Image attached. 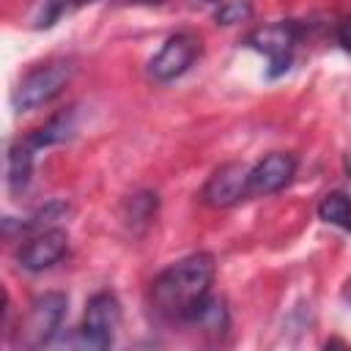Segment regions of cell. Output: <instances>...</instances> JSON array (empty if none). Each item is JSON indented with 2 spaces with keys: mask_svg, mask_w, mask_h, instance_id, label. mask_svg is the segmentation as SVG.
I'll list each match as a JSON object with an SVG mask.
<instances>
[{
  "mask_svg": "<svg viewBox=\"0 0 351 351\" xmlns=\"http://www.w3.org/2000/svg\"><path fill=\"white\" fill-rule=\"evenodd\" d=\"M66 8H69V0H44L41 11L36 16V27H52Z\"/></svg>",
  "mask_w": 351,
  "mask_h": 351,
  "instance_id": "2e32d148",
  "label": "cell"
},
{
  "mask_svg": "<svg viewBox=\"0 0 351 351\" xmlns=\"http://www.w3.org/2000/svg\"><path fill=\"white\" fill-rule=\"evenodd\" d=\"M77 129V107H69L58 115H52L44 126H38L27 140L33 148H47L55 143H63L66 137H71V132Z\"/></svg>",
  "mask_w": 351,
  "mask_h": 351,
  "instance_id": "8fae6325",
  "label": "cell"
},
{
  "mask_svg": "<svg viewBox=\"0 0 351 351\" xmlns=\"http://www.w3.org/2000/svg\"><path fill=\"white\" fill-rule=\"evenodd\" d=\"M299 36H302V27L293 22V19H282V22H271V25H263V27H255L244 44L261 55H266L269 60V77H280L291 69V60H293V49L299 44Z\"/></svg>",
  "mask_w": 351,
  "mask_h": 351,
  "instance_id": "277c9868",
  "label": "cell"
},
{
  "mask_svg": "<svg viewBox=\"0 0 351 351\" xmlns=\"http://www.w3.org/2000/svg\"><path fill=\"white\" fill-rule=\"evenodd\" d=\"M252 16V3L250 0H222L214 11L217 25H236Z\"/></svg>",
  "mask_w": 351,
  "mask_h": 351,
  "instance_id": "5bb4252c",
  "label": "cell"
},
{
  "mask_svg": "<svg viewBox=\"0 0 351 351\" xmlns=\"http://www.w3.org/2000/svg\"><path fill=\"white\" fill-rule=\"evenodd\" d=\"M337 41H340V47L346 52H351V14L337 25Z\"/></svg>",
  "mask_w": 351,
  "mask_h": 351,
  "instance_id": "e0dca14e",
  "label": "cell"
},
{
  "mask_svg": "<svg viewBox=\"0 0 351 351\" xmlns=\"http://www.w3.org/2000/svg\"><path fill=\"white\" fill-rule=\"evenodd\" d=\"M69 250V236L66 230L60 228H49V230H38L36 236H30L19 252H16V261L22 269L27 271H44L49 266H55Z\"/></svg>",
  "mask_w": 351,
  "mask_h": 351,
  "instance_id": "ba28073f",
  "label": "cell"
},
{
  "mask_svg": "<svg viewBox=\"0 0 351 351\" xmlns=\"http://www.w3.org/2000/svg\"><path fill=\"white\" fill-rule=\"evenodd\" d=\"M118 3H143V5H159L162 0H118Z\"/></svg>",
  "mask_w": 351,
  "mask_h": 351,
  "instance_id": "d6986e66",
  "label": "cell"
},
{
  "mask_svg": "<svg viewBox=\"0 0 351 351\" xmlns=\"http://www.w3.org/2000/svg\"><path fill=\"white\" fill-rule=\"evenodd\" d=\"M200 55V38L189 30H181V33H173L162 49L151 58L148 63V74L156 80V82H170L176 77H181L192 63L195 58Z\"/></svg>",
  "mask_w": 351,
  "mask_h": 351,
  "instance_id": "8992f818",
  "label": "cell"
},
{
  "mask_svg": "<svg viewBox=\"0 0 351 351\" xmlns=\"http://www.w3.org/2000/svg\"><path fill=\"white\" fill-rule=\"evenodd\" d=\"M74 3H90V0H74Z\"/></svg>",
  "mask_w": 351,
  "mask_h": 351,
  "instance_id": "44dd1931",
  "label": "cell"
},
{
  "mask_svg": "<svg viewBox=\"0 0 351 351\" xmlns=\"http://www.w3.org/2000/svg\"><path fill=\"white\" fill-rule=\"evenodd\" d=\"M74 74V63L69 58H55V60H47L36 69H30L14 88V107L27 112V110H38L44 104H49L63 88L66 82L71 80Z\"/></svg>",
  "mask_w": 351,
  "mask_h": 351,
  "instance_id": "7a4b0ae2",
  "label": "cell"
},
{
  "mask_svg": "<svg viewBox=\"0 0 351 351\" xmlns=\"http://www.w3.org/2000/svg\"><path fill=\"white\" fill-rule=\"evenodd\" d=\"M66 310H69V299L66 293H58V291H47L41 296L33 299L25 321H19V329H16V346H25V348H41L47 343H52V337L58 335L63 318H66Z\"/></svg>",
  "mask_w": 351,
  "mask_h": 351,
  "instance_id": "3957f363",
  "label": "cell"
},
{
  "mask_svg": "<svg viewBox=\"0 0 351 351\" xmlns=\"http://www.w3.org/2000/svg\"><path fill=\"white\" fill-rule=\"evenodd\" d=\"M33 145L30 140H16L8 151V189L14 195H22L30 184V173H33Z\"/></svg>",
  "mask_w": 351,
  "mask_h": 351,
  "instance_id": "30bf717a",
  "label": "cell"
},
{
  "mask_svg": "<svg viewBox=\"0 0 351 351\" xmlns=\"http://www.w3.org/2000/svg\"><path fill=\"white\" fill-rule=\"evenodd\" d=\"M69 214V206L63 200H49L47 206H41L38 211H33L25 222H19V230L25 233H38V230H49L55 228V222H60Z\"/></svg>",
  "mask_w": 351,
  "mask_h": 351,
  "instance_id": "4fadbf2b",
  "label": "cell"
},
{
  "mask_svg": "<svg viewBox=\"0 0 351 351\" xmlns=\"http://www.w3.org/2000/svg\"><path fill=\"white\" fill-rule=\"evenodd\" d=\"M214 255L192 252L173 266H167L151 282V307L165 321H192L203 302L211 296L214 282Z\"/></svg>",
  "mask_w": 351,
  "mask_h": 351,
  "instance_id": "6da1fadb",
  "label": "cell"
},
{
  "mask_svg": "<svg viewBox=\"0 0 351 351\" xmlns=\"http://www.w3.org/2000/svg\"><path fill=\"white\" fill-rule=\"evenodd\" d=\"M121 326V304L110 291H99L88 299L82 324L77 329V343L85 348H110L115 340V332Z\"/></svg>",
  "mask_w": 351,
  "mask_h": 351,
  "instance_id": "5b68a950",
  "label": "cell"
},
{
  "mask_svg": "<svg viewBox=\"0 0 351 351\" xmlns=\"http://www.w3.org/2000/svg\"><path fill=\"white\" fill-rule=\"evenodd\" d=\"M296 173V156L285 151H271L250 167V195H274L291 184Z\"/></svg>",
  "mask_w": 351,
  "mask_h": 351,
  "instance_id": "9c48e42d",
  "label": "cell"
},
{
  "mask_svg": "<svg viewBox=\"0 0 351 351\" xmlns=\"http://www.w3.org/2000/svg\"><path fill=\"white\" fill-rule=\"evenodd\" d=\"M222 0H189L192 8H203V5H219Z\"/></svg>",
  "mask_w": 351,
  "mask_h": 351,
  "instance_id": "ac0fdd59",
  "label": "cell"
},
{
  "mask_svg": "<svg viewBox=\"0 0 351 351\" xmlns=\"http://www.w3.org/2000/svg\"><path fill=\"white\" fill-rule=\"evenodd\" d=\"M318 217L326 225H335V228L351 233V197L346 192H340V189L326 192L321 197V203H318Z\"/></svg>",
  "mask_w": 351,
  "mask_h": 351,
  "instance_id": "7c38bea8",
  "label": "cell"
},
{
  "mask_svg": "<svg viewBox=\"0 0 351 351\" xmlns=\"http://www.w3.org/2000/svg\"><path fill=\"white\" fill-rule=\"evenodd\" d=\"M346 299L351 302V280H348V288H346Z\"/></svg>",
  "mask_w": 351,
  "mask_h": 351,
  "instance_id": "ffe728a7",
  "label": "cell"
},
{
  "mask_svg": "<svg viewBox=\"0 0 351 351\" xmlns=\"http://www.w3.org/2000/svg\"><path fill=\"white\" fill-rule=\"evenodd\" d=\"M247 195H250V165H244V162L219 165L208 176V181L200 192L203 203L211 208H228V206L244 200Z\"/></svg>",
  "mask_w": 351,
  "mask_h": 351,
  "instance_id": "52a82bcc",
  "label": "cell"
},
{
  "mask_svg": "<svg viewBox=\"0 0 351 351\" xmlns=\"http://www.w3.org/2000/svg\"><path fill=\"white\" fill-rule=\"evenodd\" d=\"M154 214H156V195L140 192V195H134V197L129 200V214H126V219H129L132 225L148 222Z\"/></svg>",
  "mask_w": 351,
  "mask_h": 351,
  "instance_id": "9a60e30c",
  "label": "cell"
}]
</instances>
